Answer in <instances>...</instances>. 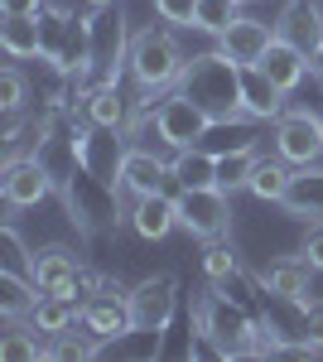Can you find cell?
<instances>
[{
    "instance_id": "obj_1",
    "label": "cell",
    "mask_w": 323,
    "mask_h": 362,
    "mask_svg": "<svg viewBox=\"0 0 323 362\" xmlns=\"http://www.w3.org/2000/svg\"><path fill=\"white\" fill-rule=\"evenodd\" d=\"M189 58L179 49L174 29H145L131 39V54H126V73H131L140 102H150L155 92H174L179 78H184Z\"/></svg>"
},
{
    "instance_id": "obj_2",
    "label": "cell",
    "mask_w": 323,
    "mask_h": 362,
    "mask_svg": "<svg viewBox=\"0 0 323 362\" xmlns=\"http://www.w3.org/2000/svg\"><path fill=\"white\" fill-rule=\"evenodd\" d=\"M179 87L189 92L193 102H203L217 121H242V63H232V58L213 49V54H193L189 68H184V78ZM251 121V116H246Z\"/></svg>"
},
{
    "instance_id": "obj_3",
    "label": "cell",
    "mask_w": 323,
    "mask_h": 362,
    "mask_svg": "<svg viewBox=\"0 0 323 362\" xmlns=\"http://www.w3.org/2000/svg\"><path fill=\"white\" fill-rule=\"evenodd\" d=\"M198 334L213 343L222 358H251V353H261L266 358V334H261V319H251L246 309H237L227 295H217L208 290L203 300H198Z\"/></svg>"
},
{
    "instance_id": "obj_4",
    "label": "cell",
    "mask_w": 323,
    "mask_h": 362,
    "mask_svg": "<svg viewBox=\"0 0 323 362\" xmlns=\"http://www.w3.org/2000/svg\"><path fill=\"white\" fill-rule=\"evenodd\" d=\"M213 126H217V116L203 102H193L184 87L164 92V102L155 107V131H160V145H169V150L203 145V140L213 136Z\"/></svg>"
},
{
    "instance_id": "obj_5",
    "label": "cell",
    "mask_w": 323,
    "mask_h": 362,
    "mask_svg": "<svg viewBox=\"0 0 323 362\" xmlns=\"http://www.w3.org/2000/svg\"><path fill=\"white\" fill-rule=\"evenodd\" d=\"M179 227L193 242H222L232 232V194L227 189H179Z\"/></svg>"
},
{
    "instance_id": "obj_6",
    "label": "cell",
    "mask_w": 323,
    "mask_h": 362,
    "mask_svg": "<svg viewBox=\"0 0 323 362\" xmlns=\"http://www.w3.org/2000/svg\"><path fill=\"white\" fill-rule=\"evenodd\" d=\"M54 189H58V179L44 155H20V160H5V169H0V194H5L10 213L39 208Z\"/></svg>"
},
{
    "instance_id": "obj_7",
    "label": "cell",
    "mask_w": 323,
    "mask_h": 362,
    "mask_svg": "<svg viewBox=\"0 0 323 362\" xmlns=\"http://www.w3.org/2000/svg\"><path fill=\"white\" fill-rule=\"evenodd\" d=\"M131 300V324L135 334H164L179 314V280L174 276H145L140 285L126 290Z\"/></svg>"
},
{
    "instance_id": "obj_8",
    "label": "cell",
    "mask_w": 323,
    "mask_h": 362,
    "mask_svg": "<svg viewBox=\"0 0 323 362\" xmlns=\"http://www.w3.org/2000/svg\"><path fill=\"white\" fill-rule=\"evenodd\" d=\"M270 145H275L280 160H290L295 169L323 165V116H314V112H285L280 121H275Z\"/></svg>"
},
{
    "instance_id": "obj_9",
    "label": "cell",
    "mask_w": 323,
    "mask_h": 362,
    "mask_svg": "<svg viewBox=\"0 0 323 362\" xmlns=\"http://www.w3.org/2000/svg\"><path fill=\"white\" fill-rule=\"evenodd\" d=\"M82 329L92 338H102V343H116V338L135 334L131 324V300H126V290L121 285H102L97 295H87V305H82Z\"/></svg>"
},
{
    "instance_id": "obj_10",
    "label": "cell",
    "mask_w": 323,
    "mask_h": 362,
    "mask_svg": "<svg viewBox=\"0 0 323 362\" xmlns=\"http://www.w3.org/2000/svg\"><path fill=\"white\" fill-rule=\"evenodd\" d=\"M164 179H174L169 174V160H160L150 145H126V155H121V169H116V198H145V194H160Z\"/></svg>"
},
{
    "instance_id": "obj_11",
    "label": "cell",
    "mask_w": 323,
    "mask_h": 362,
    "mask_svg": "<svg viewBox=\"0 0 323 362\" xmlns=\"http://www.w3.org/2000/svg\"><path fill=\"white\" fill-rule=\"evenodd\" d=\"M270 44H275V25L261 20V15H237L232 25L217 34V49L232 58V63H242V68H256Z\"/></svg>"
},
{
    "instance_id": "obj_12",
    "label": "cell",
    "mask_w": 323,
    "mask_h": 362,
    "mask_svg": "<svg viewBox=\"0 0 323 362\" xmlns=\"http://www.w3.org/2000/svg\"><path fill=\"white\" fill-rule=\"evenodd\" d=\"M314 276H319V271L295 251V256L275 261L270 271H261L256 280H261V290H266L270 300H285V305H295V309H309V305H314V300H309V280H314Z\"/></svg>"
},
{
    "instance_id": "obj_13",
    "label": "cell",
    "mask_w": 323,
    "mask_h": 362,
    "mask_svg": "<svg viewBox=\"0 0 323 362\" xmlns=\"http://www.w3.org/2000/svg\"><path fill=\"white\" fill-rule=\"evenodd\" d=\"M126 223H131V232L140 237V242H164L174 227H179V198L174 194H145L131 203V213H126Z\"/></svg>"
},
{
    "instance_id": "obj_14",
    "label": "cell",
    "mask_w": 323,
    "mask_h": 362,
    "mask_svg": "<svg viewBox=\"0 0 323 362\" xmlns=\"http://www.w3.org/2000/svg\"><path fill=\"white\" fill-rule=\"evenodd\" d=\"M256 68H261V73H266V78L280 87L285 97H290V92H295L304 78H314V68H309V54H304L299 44H290L285 34H275V44H270L266 54H261V63H256Z\"/></svg>"
},
{
    "instance_id": "obj_15",
    "label": "cell",
    "mask_w": 323,
    "mask_h": 362,
    "mask_svg": "<svg viewBox=\"0 0 323 362\" xmlns=\"http://www.w3.org/2000/svg\"><path fill=\"white\" fill-rule=\"evenodd\" d=\"M275 34H285L290 44H299L304 54L314 58V49L323 44V5L319 0H290L285 15L275 20Z\"/></svg>"
},
{
    "instance_id": "obj_16",
    "label": "cell",
    "mask_w": 323,
    "mask_h": 362,
    "mask_svg": "<svg viewBox=\"0 0 323 362\" xmlns=\"http://www.w3.org/2000/svg\"><path fill=\"white\" fill-rule=\"evenodd\" d=\"M0 44H5V54L15 58V63L44 58V44H49V34H44V10H34V15H5V20H0Z\"/></svg>"
},
{
    "instance_id": "obj_17",
    "label": "cell",
    "mask_w": 323,
    "mask_h": 362,
    "mask_svg": "<svg viewBox=\"0 0 323 362\" xmlns=\"http://www.w3.org/2000/svg\"><path fill=\"white\" fill-rule=\"evenodd\" d=\"M82 116L92 131H126L131 126V102L121 97V83H97L82 97Z\"/></svg>"
},
{
    "instance_id": "obj_18",
    "label": "cell",
    "mask_w": 323,
    "mask_h": 362,
    "mask_svg": "<svg viewBox=\"0 0 323 362\" xmlns=\"http://www.w3.org/2000/svg\"><path fill=\"white\" fill-rule=\"evenodd\" d=\"M237 107H242V116L266 126V121H280L285 116V92L270 83L261 68H242V102Z\"/></svg>"
},
{
    "instance_id": "obj_19",
    "label": "cell",
    "mask_w": 323,
    "mask_h": 362,
    "mask_svg": "<svg viewBox=\"0 0 323 362\" xmlns=\"http://www.w3.org/2000/svg\"><path fill=\"white\" fill-rule=\"evenodd\" d=\"M169 174H174V189H217V150H208V145L174 150Z\"/></svg>"
},
{
    "instance_id": "obj_20",
    "label": "cell",
    "mask_w": 323,
    "mask_h": 362,
    "mask_svg": "<svg viewBox=\"0 0 323 362\" xmlns=\"http://www.w3.org/2000/svg\"><path fill=\"white\" fill-rule=\"evenodd\" d=\"M290 184H295V165L290 160H280L275 150L270 155H261L256 160V169H251V184H246V194L261 198V203H285V194H290Z\"/></svg>"
},
{
    "instance_id": "obj_21",
    "label": "cell",
    "mask_w": 323,
    "mask_h": 362,
    "mask_svg": "<svg viewBox=\"0 0 323 362\" xmlns=\"http://www.w3.org/2000/svg\"><path fill=\"white\" fill-rule=\"evenodd\" d=\"M82 305H87V300H73V295H44V290H39V305H34V314H29V324H34L44 338H58V334H68V329L82 324Z\"/></svg>"
},
{
    "instance_id": "obj_22",
    "label": "cell",
    "mask_w": 323,
    "mask_h": 362,
    "mask_svg": "<svg viewBox=\"0 0 323 362\" xmlns=\"http://www.w3.org/2000/svg\"><path fill=\"white\" fill-rule=\"evenodd\" d=\"M34 305H39V285H34V276H25V271H5V266H0V319H5V324H20V319L34 314Z\"/></svg>"
},
{
    "instance_id": "obj_23",
    "label": "cell",
    "mask_w": 323,
    "mask_h": 362,
    "mask_svg": "<svg viewBox=\"0 0 323 362\" xmlns=\"http://www.w3.org/2000/svg\"><path fill=\"white\" fill-rule=\"evenodd\" d=\"M280 208L295 213V218H323V169L319 165L295 169V184H290V194H285Z\"/></svg>"
},
{
    "instance_id": "obj_24",
    "label": "cell",
    "mask_w": 323,
    "mask_h": 362,
    "mask_svg": "<svg viewBox=\"0 0 323 362\" xmlns=\"http://www.w3.org/2000/svg\"><path fill=\"white\" fill-rule=\"evenodd\" d=\"M39 358H49V338L39 334L29 319L5 324V334H0V362H39Z\"/></svg>"
},
{
    "instance_id": "obj_25",
    "label": "cell",
    "mask_w": 323,
    "mask_h": 362,
    "mask_svg": "<svg viewBox=\"0 0 323 362\" xmlns=\"http://www.w3.org/2000/svg\"><path fill=\"white\" fill-rule=\"evenodd\" d=\"M256 160H261V150H256V145H232V150H217V189L242 194L246 184H251Z\"/></svg>"
},
{
    "instance_id": "obj_26",
    "label": "cell",
    "mask_w": 323,
    "mask_h": 362,
    "mask_svg": "<svg viewBox=\"0 0 323 362\" xmlns=\"http://www.w3.org/2000/svg\"><path fill=\"white\" fill-rule=\"evenodd\" d=\"M246 0H198V15H193V29H198V34H222V29L232 25V20H237V15H246L242 10Z\"/></svg>"
},
{
    "instance_id": "obj_27",
    "label": "cell",
    "mask_w": 323,
    "mask_h": 362,
    "mask_svg": "<svg viewBox=\"0 0 323 362\" xmlns=\"http://www.w3.org/2000/svg\"><path fill=\"white\" fill-rule=\"evenodd\" d=\"M102 348H107V343H102V338H92L87 329H82V334H73V329H68V334L49 338V358H63V362H73V358L87 362V358H97Z\"/></svg>"
},
{
    "instance_id": "obj_28",
    "label": "cell",
    "mask_w": 323,
    "mask_h": 362,
    "mask_svg": "<svg viewBox=\"0 0 323 362\" xmlns=\"http://www.w3.org/2000/svg\"><path fill=\"white\" fill-rule=\"evenodd\" d=\"M203 276L213 280V285H232V280L242 276V261H237V251L222 247V242H208V251H203Z\"/></svg>"
},
{
    "instance_id": "obj_29",
    "label": "cell",
    "mask_w": 323,
    "mask_h": 362,
    "mask_svg": "<svg viewBox=\"0 0 323 362\" xmlns=\"http://www.w3.org/2000/svg\"><path fill=\"white\" fill-rule=\"evenodd\" d=\"M0 256H5V271H34V251L25 247V237H20V227L5 223L0 227Z\"/></svg>"
},
{
    "instance_id": "obj_30",
    "label": "cell",
    "mask_w": 323,
    "mask_h": 362,
    "mask_svg": "<svg viewBox=\"0 0 323 362\" xmlns=\"http://www.w3.org/2000/svg\"><path fill=\"white\" fill-rule=\"evenodd\" d=\"M25 92H29L25 73L10 63V68L0 73V112H5V116H20V112H25Z\"/></svg>"
},
{
    "instance_id": "obj_31",
    "label": "cell",
    "mask_w": 323,
    "mask_h": 362,
    "mask_svg": "<svg viewBox=\"0 0 323 362\" xmlns=\"http://www.w3.org/2000/svg\"><path fill=\"white\" fill-rule=\"evenodd\" d=\"M155 15H160L169 29H193L198 0H155Z\"/></svg>"
},
{
    "instance_id": "obj_32",
    "label": "cell",
    "mask_w": 323,
    "mask_h": 362,
    "mask_svg": "<svg viewBox=\"0 0 323 362\" xmlns=\"http://www.w3.org/2000/svg\"><path fill=\"white\" fill-rule=\"evenodd\" d=\"M299 256H304L314 271H323V218L304 227V237H299Z\"/></svg>"
},
{
    "instance_id": "obj_33",
    "label": "cell",
    "mask_w": 323,
    "mask_h": 362,
    "mask_svg": "<svg viewBox=\"0 0 323 362\" xmlns=\"http://www.w3.org/2000/svg\"><path fill=\"white\" fill-rule=\"evenodd\" d=\"M299 338H309V343L323 353V305L299 309Z\"/></svg>"
},
{
    "instance_id": "obj_34",
    "label": "cell",
    "mask_w": 323,
    "mask_h": 362,
    "mask_svg": "<svg viewBox=\"0 0 323 362\" xmlns=\"http://www.w3.org/2000/svg\"><path fill=\"white\" fill-rule=\"evenodd\" d=\"M44 10V0H0V15H34Z\"/></svg>"
},
{
    "instance_id": "obj_35",
    "label": "cell",
    "mask_w": 323,
    "mask_h": 362,
    "mask_svg": "<svg viewBox=\"0 0 323 362\" xmlns=\"http://www.w3.org/2000/svg\"><path fill=\"white\" fill-rule=\"evenodd\" d=\"M309 68H314V78H319V83H323V44H319V49H314V58H309Z\"/></svg>"
},
{
    "instance_id": "obj_36",
    "label": "cell",
    "mask_w": 323,
    "mask_h": 362,
    "mask_svg": "<svg viewBox=\"0 0 323 362\" xmlns=\"http://www.w3.org/2000/svg\"><path fill=\"white\" fill-rule=\"evenodd\" d=\"M82 5H87V10H111L116 0H82Z\"/></svg>"
}]
</instances>
